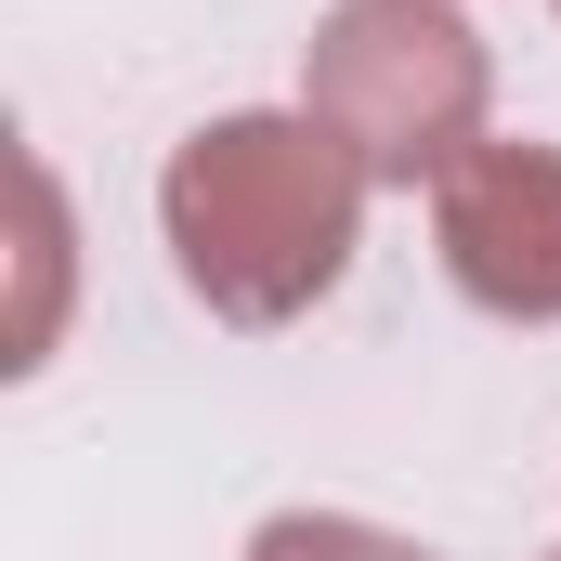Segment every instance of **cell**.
I'll list each match as a JSON object with an SVG mask.
<instances>
[{
	"mask_svg": "<svg viewBox=\"0 0 561 561\" xmlns=\"http://www.w3.org/2000/svg\"><path fill=\"white\" fill-rule=\"evenodd\" d=\"M366 157L327 131L313 105H236L209 131L170 144L157 170V236L183 287L222 327H300L366 249Z\"/></svg>",
	"mask_w": 561,
	"mask_h": 561,
	"instance_id": "cell-1",
	"label": "cell"
},
{
	"mask_svg": "<svg viewBox=\"0 0 561 561\" xmlns=\"http://www.w3.org/2000/svg\"><path fill=\"white\" fill-rule=\"evenodd\" d=\"M300 105L366 157V183H444L496 118V53L457 0H327L300 39Z\"/></svg>",
	"mask_w": 561,
	"mask_h": 561,
	"instance_id": "cell-2",
	"label": "cell"
},
{
	"mask_svg": "<svg viewBox=\"0 0 561 561\" xmlns=\"http://www.w3.org/2000/svg\"><path fill=\"white\" fill-rule=\"evenodd\" d=\"M431 249L470 313L496 327H561V144L483 131L431 183Z\"/></svg>",
	"mask_w": 561,
	"mask_h": 561,
	"instance_id": "cell-3",
	"label": "cell"
},
{
	"mask_svg": "<svg viewBox=\"0 0 561 561\" xmlns=\"http://www.w3.org/2000/svg\"><path fill=\"white\" fill-rule=\"evenodd\" d=\"M249 561H444V549L392 536V523H353V510H275L249 536Z\"/></svg>",
	"mask_w": 561,
	"mask_h": 561,
	"instance_id": "cell-4",
	"label": "cell"
}]
</instances>
